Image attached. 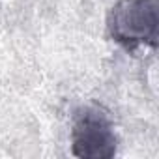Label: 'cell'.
<instances>
[{"instance_id": "2", "label": "cell", "mask_w": 159, "mask_h": 159, "mask_svg": "<svg viewBox=\"0 0 159 159\" xmlns=\"http://www.w3.org/2000/svg\"><path fill=\"white\" fill-rule=\"evenodd\" d=\"M118 137L109 114L88 105L77 111L71 127V153L81 159H111L116 155Z\"/></svg>"}, {"instance_id": "1", "label": "cell", "mask_w": 159, "mask_h": 159, "mask_svg": "<svg viewBox=\"0 0 159 159\" xmlns=\"http://www.w3.org/2000/svg\"><path fill=\"white\" fill-rule=\"evenodd\" d=\"M159 0H118L107 15V32L112 41L135 52L140 47H157Z\"/></svg>"}]
</instances>
